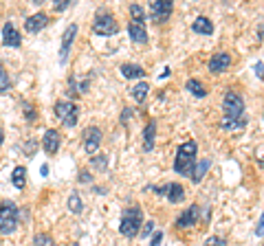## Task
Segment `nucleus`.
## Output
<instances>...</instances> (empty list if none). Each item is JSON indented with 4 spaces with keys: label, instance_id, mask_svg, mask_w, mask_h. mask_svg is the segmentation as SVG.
<instances>
[{
    "label": "nucleus",
    "instance_id": "obj_28",
    "mask_svg": "<svg viewBox=\"0 0 264 246\" xmlns=\"http://www.w3.org/2000/svg\"><path fill=\"white\" fill-rule=\"evenodd\" d=\"M106 160H108V158H106V156H104V154H99V156H93V160H91V165H93V167H97V170H99V172H104V170H106V167H108V163H106Z\"/></svg>",
    "mask_w": 264,
    "mask_h": 246
},
{
    "label": "nucleus",
    "instance_id": "obj_33",
    "mask_svg": "<svg viewBox=\"0 0 264 246\" xmlns=\"http://www.w3.org/2000/svg\"><path fill=\"white\" fill-rule=\"evenodd\" d=\"M66 7H69V0H57V3L53 5V9L55 11H64Z\"/></svg>",
    "mask_w": 264,
    "mask_h": 246
},
{
    "label": "nucleus",
    "instance_id": "obj_10",
    "mask_svg": "<svg viewBox=\"0 0 264 246\" xmlns=\"http://www.w3.org/2000/svg\"><path fill=\"white\" fill-rule=\"evenodd\" d=\"M75 35H77V25H71L62 35V49H59V62L62 64L66 62V57H69V51H71V44H73Z\"/></svg>",
    "mask_w": 264,
    "mask_h": 246
},
{
    "label": "nucleus",
    "instance_id": "obj_3",
    "mask_svg": "<svg viewBox=\"0 0 264 246\" xmlns=\"http://www.w3.org/2000/svg\"><path fill=\"white\" fill-rule=\"evenodd\" d=\"M18 207L11 200H3L0 205V231L3 233H14L18 226Z\"/></svg>",
    "mask_w": 264,
    "mask_h": 246
},
{
    "label": "nucleus",
    "instance_id": "obj_14",
    "mask_svg": "<svg viewBox=\"0 0 264 246\" xmlns=\"http://www.w3.org/2000/svg\"><path fill=\"white\" fill-rule=\"evenodd\" d=\"M201 218V207L198 205H191L187 211H185L181 218L176 220V226L178 229H185V226H191V224H196V220Z\"/></svg>",
    "mask_w": 264,
    "mask_h": 246
},
{
    "label": "nucleus",
    "instance_id": "obj_23",
    "mask_svg": "<svg viewBox=\"0 0 264 246\" xmlns=\"http://www.w3.org/2000/svg\"><path fill=\"white\" fill-rule=\"evenodd\" d=\"M148 91H150V86L146 81H141V84H137L135 88H132V97H135L137 104H141V101H146L148 97Z\"/></svg>",
    "mask_w": 264,
    "mask_h": 246
},
{
    "label": "nucleus",
    "instance_id": "obj_27",
    "mask_svg": "<svg viewBox=\"0 0 264 246\" xmlns=\"http://www.w3.org/2000/svg\"><path fill=\"white\" fill-rule=\"evenodd\" d=\"M130 16L135 22H143V25H146V14H143V9L139 5H130Z\"/></svg>",
    "mask_w": 264,
    "mask_h": 246
},
{
    "label": "nucleus",
    "instance_id": "obj_17",
    "mask_svg": "<svg viewBox=\"0 0 264 246\" xmlns=\"http://www.w3.org/2000/svg\"><path fill=\"white\" fill-rule=\"evenodd\" d=\"M143 141H146L143 149H146V152H150V149L154 147V141H157V121H150V123L146 125V130H143Z\"/></svg>",
    "mask_w": 264,
    "mask_h": 246
},
{
    "label": "nucleus",
    "instance_id": "obj_13",
    "mask_svg": "<svg viewBox=\"0 0 264 246\" xmlns=\"http://www.w3.org/2000/svg\"><path fill=\"white\" fill-rule=\"evenodd\" d=\"M128 33H130L132 42H137V44H146V42H148V31H146V25H143V22H135V20H130V25H128Z\"/></svg>",
    "mask_w": 264,
    "mask_h": 246
},
{
    "label": "nucleus",
    "instance_id": "obj_6",
    "mask_svg": "<svg viewBox=\"0 0 264 246\" xmlns=\"http://www.w3.org/2000/svg\"><path fill=\"white\" fill-rule=\"evenodd\" d=\"M117 20L112 18L110 14H106V11H101V14L95 16V22H93V31L97 35H115L117 33Z\"/></svg>",
    "mask_w": 264,
    "mask_h": 246
},
{
    "label": "nucleus",
    "instance_id": "obj_15",
    "mask_svg": "<svg viewBox=\"0 0 264 246\" xmlns=\"http://www.w3.org/2000/svg\"><path fill=\"white\" fill-rule=\"evenodd\" d=\"M46 22H49V18H46V14H33L31 18H27L25 20V29H27V33H38L40 29H44L46 27Z\"/></svg>",
    "mask_w": 264,
    "mask_h": 246
},
{
    "label": "nucleus",
    "instance_id": "obj_30",
    "mask_svg": "<svg viewBox=\"0 0 264 246\" xmlns=\"http://www.w3.org/2000/svg\"><path fill=\"white\" fill-rule=\"evenodd\" d=\"M154 231V222L150 220V222H146V224H143V231H141V237H150V233Z\"/></svg>",
    "mask_w": 264,
    "mask_h": 246
},
{
    "label": "nucleus",
    "instance_id": "obj_16",
    "mask_svg": "<svg viewBox=\"0 0 264 246\" xmlns=\"http://www.w3.org/2000/svg\"><path fill=\"white\" fill-rule=\"evenodd\" d=\"M209 160L207 158H203V160H196L194 163V167H191V172H189V176H191V181L194 183H201L203 178H205V174H207V170H209Z\"/></svg>",
    "mask_w": 264,
    "mask_h": 246
},
{
    "label": "nucleus",
    "instance_id": "obj_39",
    "mask_svg": "<svg viewBox=\"0 0 264 246\" xmlns=\"http://www.w3.org/2000/svg\"><path fill=\"white\" fill-rule=\"evenodd\" d=\"M40 174H42V176H46V174H49V167H46V165H42V170H40Z\"/></svg>",
    "mask_w": 264,
    "mask_h": 246
},
{
    "label": "nucleus",
    "instance_id": "obj_4",
    "mask_svg": "<svg viewBox=\"0 0 264 246\" xmlns=\"http://www.w3.org/2000/svg\"><path fill=\"white\" fill-rule=\"evenodd\" d=\"M223 108H225V119L238 121V119H242V112H244V99L236 91H229L225 95Z\"/></svg>",
    "mask_w": 264,
    "mask_h": 246
},
{
    "label": "nucleus",
    "instance_id": "obj_35",
    "mask_svg": "<svg viewBox=\"0 0 264 246\" xmlns=\"http://www.w3.org/2000/svg\"><path fill=\"white\" fill-rule=\"evenodd\" d=\"M132 115V108H125V110H123V115H121V123H125V121H128V117Z\"/></svg>",
    "mask_w": 264,
    "mask_h": 246
},
{
    "label": "nucleus",
    "instance_id": "obj_12",
    "mask_svg": "<svg viewBox=\"0 0 264 246\" xmlns=\"http://www.w3.org/2000/svg\"><path fill=\"white\" fill-rule=\"evenodd\" d=\"M20 33L16 31V27L11 25V22H7V25L3 27V44L5 46H11V49H18L20 46Z\"/></svg>",
    "mask_w": 264,
    "mask_h": 246
},
{
    "label": "nucleus",
    "instance_id": "obj_34",
    "mask_svg": "<svg viewBox=\"0 0 264 246\" xmlns=\"http://www.w3.org/2000/svg\"><path fill=\"white\" fill-rule=\"evenodd\" d=\"M255 235H264V213H262V218H260V222H257V226H255Z\"/></svg>",
    "mask_w": 264,
    "mask_h": 246
},
{
    "label": "nucleus",
    "instance_id": "obj_18",
    "mask_svg": "<svg viewBox=\"0 0 264 246\" xmlns=\"http://www.w3.org/2000/svg\"><path fill=\"white\" fill-rule=\"evenodd\" d=\"M191 29H194L196 33H203V35H212V33H214V25H212V20H209V18H205V16L196 18L194 25H191Z\"/></svg>",
    "mask_w": 264,
    "mask_h": 246
},
{
    "label": "nucleus",
    "instance_id": "obj_8",
    "mask_svg": "<svg viewBox=\"0 0 264 246\" xmlns=\"http://www.w3.org/2000/svg\"><path fill=\"white\" fill-rule=\"evenodd\" d=\"M101 143V130L99 128H86L84 130V149L88 154H95Z\"/></svg>",
    "mask_w": 264,
    "mask_h": 246
},
{
    "label": "nucleus",
    "instance_id": "obj_25",
    "mask_svg": "<svg viewBox=\"0 0 264 246\" xmlns=\"http://www.w3.org/2000/svg\"><path fill=\"white\" fill-rule=\"evenodd\" d=\"M244 125H247V121H244V119H238V121L223 119V121H220V128H223V130H240V128H244Z\"/></svg>",
    "mask_w": 264,
    "mask_h": 246
},
{
    "label": "nucleus",
    "instance_id": "obj_22",
    "mask_svg": "<svg viewBox=\"0 0 264 246\" xmlns=\"http://www.w3.org/2000/svg\"><path fill=\"white\" fill-rule=\"evenodd\" d=\"M185 88H187V91L191 93V95H194V97H207V88L205 86H203V84L201 81H198V79H189L187 84H185Z\"/></svg>",
    "mask_w": 264,
    "mask_h": 246
},
{
    "label": "nucleus",
    "instance_id": "obj_20",
    "mask_svg": "<svg viewBox=\"0 0 264 246\" xmlns=\"http://www.w3.org/2000/svg\"><path fill=\"white\" fill-rule=\"evenodd\" d=\"M11 183H14L16 189H25V183H27V170L25 167H16L11 172Z\"/></svg>",
    "mask_w": 264,
    "mask_h": 246
},
{
    "label": "nucleus",
    "instance_id": "obj_32",
    "mask_svg": "<svg viewBox=\"0 0 264 246\" xmlns=\"http://www.w3.org/2000/svg\"><path fill=\"white\" fill-rule=\"evenodd\" d=\"M161 239H163V233L157 231L154 233V237H152V242H150V246H161Z\"/></svg>",
    "mask_w": 264,
    "mask_h": 246
},
{
    "label": "nucleus",
    "instance_id": "obj_26",
    "mask_svg": "<svg viewBox=\"0 0 264 246\" xmlns=\"http://www.w3.org/2000/svg\"><path fill=\"white\" fill-rule=\"evenodd\" d=\"M69 209H71L73 213H82L84 205H82V200H80V196H77V194H71V196H69Z\"/></svg>",
    "mask_w": 264,
    "mask_h": 246
},
{
    "label": "nucleus",
    "instance_id": "obj_31",
    "mask_svg": "<svg viewBox=\"0 0 264 246\" xmlns=\"http://www.w3.org/2000/svg\"><path fill=\"white\" fill-rule=\"evenodd\" d=\"M205 246H227V244H225V239H223V237H216V235H214V237H209V239H207Z\"/></svg>",
    "mask_w": 264,
    "mask_h": 246
},
{
    "label": "nucleus",
    "instance_id": "obj_21",
    "mask_svg": "<svg viewBox=\"0 0 264 246\" xmlns=\"http://www.w3.org/2000/svg\"><path fill=\"white\" fill-rule=\"evenodd\" d=\"M121 75L125 79H132V77H143L146 75V70L141 68V66L137 64H121Z\"/></svg>",
    "mask_w": 264,
    "mask_h": 246
},
{
    "label": "nucleus",
    "instance_id": "obj_1",
    "mask_svg": "<svg viewBox=\"0 0 264 246\" xmlns=\"http://www.w3.org/2000/svg\"><path fill=\"white\" fill-rule=\"evenodd\" d=\"M196 149L198 145L194 141H187L183 143L181 147H178L176 152V158H174V170H176V174H181V176H189L191 167H194V156H196Z\"/></svg>",
    "mask_w": 264,
    "mask_h": 246
},
{
    "label": "nucleus",
    "instance_id": "obj_36",
    "mask_svg": "<svg viewBox=\"0 0 264 246\" xmlns=\"http://www.w3.org/2000/svg\"><path fill=\"white\" fill-rule=\"evenodd\" d=\"M80 181H82V183H91V174H88V172H82V174H80Z\"/></svg>",
    "mask_w": 264,
    "mask_h": 246
},
{
    "label": "nucleus",
    "instance_id": "obj_7",
    "mask_svg": "<svg viewBox=\"0 0 264 246\" xmlns=\"http://www.w3.org/2000/svg\"><path fill=\"white\" fill-rule=\"evenodd\" d=\"M172 9H174V5L170 0H154V3L150 5V18H152V22H157V25L167 22V18L172 16Z\"/></svg>",
    "mask_w": 264,
    "mask_h": 246
},
{
    "label": "nucleus",
    "instance_id": "obj_5",
    "mask_svg": "<svg viewBox=\"0 0 264 246\" xmlns=\"http://www.w3.org/2000/svg\"><path fill=\"white\" fill-rule=\"evenodd\" d=\"M55 115L62 119V123L66 128H75L77 125V117H80V108L73 101H57L55 104Z\"/></svg>",
    "mask_w": 264,
    "mask_h": 246
},
{
    "label": "nucleus",
    "instance_id": "obj_37",
    "mask_svg": "<svg viewBox=\"0 0 264 246\" xmlns=\"http://www.w3.org/2000/svg\"><path fill=\"white\" fill-rule=\"evenodd\" d=\"M25 115H27L29 119H31V121H33V119H35V112L31 110V106H27V108H25Z\"/></svg>",
    "mask_w": 264,
    "mask_h": 246
},
{
    "label": "nucleus",
    "instance_id": "obj_11",
    "mask_svg": "<svg viewBox=\"0 0 264 246\" xmlns=\"http://www.w3.org/2000/svg\"><path fill=\"white\" fill-rule=\"evenodd\" d=\"M59 143H62V139H59V132H57V130H46V132H44L42 147H44L46 154H55L57 149H59Z\"/></svg>",
    "mask_w": 264,
    "mask_h": 246
},
{
    "label": "nucleus",
    "instance_id": "obj_38",
    "mask_svg": "<svg viewBox=\"0 0 264 246\" xmlns=\"http://www.w3.org/2000/svg\"><path fill=\"white\" fill-rule=\"evenodd\" d=\"M255 70H257V77H264V73H262V64H257Z\"/></svg>",
    "mask_w": 264,
    "mask_h": 246
},
{
    "label": "nucleus",
    "instance_id": "obj_19",
    "mask_svg": "<svg viewBox=\"0 0 264 246\" xmlns=\"http://www.w3.org/2000/svg\"><path fill=\"white\" fill-rule=\"evenodd\" d=\"M165 196H167V200H170V202H174V205H178V202H183L185 191H183V187H181L178 183H172V185H167Z\"/></svg>",
    "mask_w": 264,
    "mask_h": 246
},
{
    "label": "nucleus",
    "instance_id": "obj_2",
    "mask_svg": "<svg viewBox=\"0 0 264 246\" xmlns=\"http://www.w3.org/2000/svg\"><path fill=\"white\" fill-rule=\"evenodd\" d=\"M141 218H143L141 207L135 205V207L125 209L123 215H121V224H119V231H121L125 237H135L137 233L141 231Z\"/></svg>",
    "mask_w": 264,
    "mask_h": 246
},
{
    "label": "nucleus",
    "instance_id": "obj_40",
    "mask_svg": "<svg viewBox=\"0 0 264 246\" xmlns=\"http://www.w3.org/2000/svg\"><path fill=\"white\" fill-rule=\"evenodd\" d=\"M3 139H5V132H3V128H0V143H3Z\"/></svg>",
    "mask_w": 264,
    "mask_h": 246
},
{
    "label": "nucleus",
    "instance_id": "obj_29",
    "mask_svg": "<svg viewBox=\"0 0 264 246\" xmlns=\"http://www.w3.org/2000/svg\"><path fill=\"white\" fill-rule=\"evenodd\" d=\"M35 246H55V242L51 239V235L40 233V235H35Z\"/></svg>",
    "mask_w": 264,
    "mask_h": 246
},
{
    "label": "nucleus",
    "instance_id": "obj_24",
    "mask_svg": "<svg viewBox=\"0 0 264 246\" xmlns=\"http://www.w3.org/2000/svg\"><path fill=\"white\" fill-rule=\"evenodd\" d=\"M9 88H11L9 75H7V70H5V66H3V62H0V95L9 93Z\"/></svg>",
    "mask_w": 264,
    "mask_h": 246
},
{
    "label": "nucleus",
    "instance_id": "obj_9",
    "mask_svg": "<svg viewBox=\"0 0 264 246\" xmlns=\"http://www.w3.org/2000/svg\"><path fill=\"white\" fill-rule=\"evenodd\" d=\"M229 66H231L229 53H216V55H212V59H209V73L220 75V73H225Z\"/></svg>",
    "mask_w": 264,
    "mask_h": 246
}]
</instances>
